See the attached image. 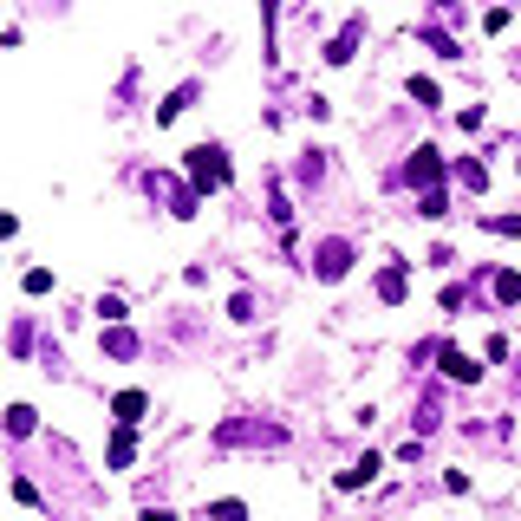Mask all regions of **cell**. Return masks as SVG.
<instances>
[{"label": "cell", "mask_w": 521, "mask_h": 521, "mask_svg": "<svg viewBox=\"0 0 521 521\" xmlns=\"http://www.w3.org/2000/svg\"><path fill=\"white\" fill-rule=\"evenodd\" d=\"M215 444H222V450H281L287 430L261 424V418H229V424H215Z\"/></svg>", "instance_id": "obj_1"}, {"label": "cell", "mask_w": 521, "mask_h": 521, "mask_svg": "<svg viewBox=\"0 0 521 521\" xmlns=\"http://www.w3.org/2000/svg\"><path fill=\"white\" fill-rule=\"evenodd\" d=\"M189 183L196 189H222L229 183V150L222 144H196L189 150Z\"/></svg>", "instance_id": "obj_2"}, {"label": "cell", "mask_w": 521, "mask_h": 521, "mask_svg": "<svg viewBox=\"0 0 521 521\" xmlns=\"http://www.w3.org/2000/svg\"><path fill=\"white\" fill-rule=\"evenodd\" d=\"M352 261H359L352 241H319V248H313V274H319V281H346Z\"/></svg>", "instance_id": "obj_3"}, {"label": "cell", "mask_w": 521, "mask_h": 521, "mask_svg": "<svg viewBox=\"0 0 521 521\" xmlns=\"http://www.w3.org/2000/svg\"><path fill=\"white\" fill-rule=\"evenodd\" d=\"M436 176H444V157H436L430 144H424L418 157L404 163V183H410V189H424V196H430V189H436Z\"/></svg>", "instance_id": "obj_4"}, {"label": "cell", "mask_w": 521, "mask_h": 521, "mask_svg": "<svg viewBox=\"0 0 521 521\" xmlns=\"http://www.w3.org/2000/svg\"><path fill=\"white\" fill-rule=\"evenodd\" d=\"M436 365H444V378H456V385H476L482 365L470 359V352H456V346H436Z\"/></svg>", "instance_id": "obj_5"}, {"label": "cell", "mask_w": 521, "mask_h": 521, "mask_svg": "<svg viewBox=\"0 0 521 521\" xmlns=\"http://www.w3.org/2000/svg\"><path fill=\"white\" fill-rule=\"evenodd\" d=\"M150 196H163V202H170V215H183V222L196 215V189H183V183H170V176H150Z\"/></svg>", "instance_id": "obj_6"}, {"label": "cell", "mask_w": 521, "mask_h": 521, "mask_svg": "<svg viewBox=\"0 0 521 521\" xmlns=\"http://www.w3.org/2000/svg\"><path fill=\"white\" fill-rule=\"evenodd\" d=\"M359 33H365V13H352V20L339 26V33H333V46H326V59H333V66H346L352 52H359Z\"/></svg>", "instance_id": "obj_7"}, {"label": "cell", "mask_w": 521, "mask_h": 521, "mask_svg": "<svg viewBox=\"0 0 521 521\" xmlns=\"http://www.w3.org/2000/svg\"><path fill=\"white\" fill-rule=\"evenodd\" d=\"M404 293H410V267H404V261H391L385 274H378V300H385V307H398Z\"/></svg>", "instance_id": "obj_8"}, {"label": "cell", "mask_w": 521, "mask_h": 521, "mask_svg": "<svg viewBox=\"0 0 521 521\" xmlns=\"http://www.w3.org/2000/svg\"><path fill=\"white\" fill-rule=\"evenodd\" d=\"M418 40H424V46L436 52V59H463V52H456V40H450V33H444L436 20H424V26H418Z\"/></svg>", "instance_id": "obj_9"}, {"label": "cell", "mask_w": 521, "mask_h": 521, "mask_svg": "<svg viewBox=\"0 0 521 521\" xmlns=\"http://www.w3.org/2000/svg\"><path fill=\"white\" fill-rule=\"evenodd\" d=\"M104 456H112V470H130V456H137V430L118 424V436H112V450H104Z\"/></svg>", "instance_id": "obj_10"}, {"label": "cell", "mask_w": 521, "mask_h": 521, "mask_svg": "<svg viewBox=\"0 0 521 521\" xmlns=\"http://www.w3.org/2000/svg\"><path fill=\"white\" fill-rule=\"evenodd\" d=\"M189 104H196V85H176L170 98H163V104H157V124H170V118H183V112H189Z\"/></svg>", "instance_id": "obj_11"}, {"label": "cell", "mask_w": 521, "mask_h": 521, "mask_svg": "<svg viewBox=\"0 0 521 521\" xmlns=\"http://www.w3.org/2000/svg\"><path fill=\"white\" fill-rule=\"evenodd\" d=\"M104 352H112V359H137V333L130 326H112V333H104Z\"/></svg>", "instance_id": "obj_12"}, {"label": "cell", "mask_w": 521, "mask_h": 521, "mask_svg": "<svg viewBox=\"0 0 521 521\" xmlns=\"http://www.w3.org/2000/svg\"><path fill=\"white\" fill-rule=\"evenodd\" d=\"M436 424H444V398H436V391H424V404H418V436H430Z\"/></svg>", "instance_id": "obj_13"}, {"label": "cell", "mask_w": 521, "mask_h": 521, "mask_svg": "<svg viewBox=\"0 0 521 521\" xmlns=\"http://www.w3.org/2000/svg\"><path fill=\"white\" fill-rule=\"evenodd\" d=\"M456 183H463V189L476 196V189H489V170H482L476 157H463V163H456Z\"/></svg>", "instance_id": "obj_14"}, {"label": "cell", "mask_w": 521, "mask_h": 521, "mask_svg": "<svg viewBox=\"0 0 521 521\" xmlns=\"http://www.w3.org/2000/svg\"><path fill=\"white\" fill-rule=\"evenodd\" d=\"M319 176H326V157H319V150H307V157L293 163V183H307V189H313Z\"/></svg>", "instance_id": "obj_15"}, {"label": "cell", "mask_w": 521, "mask_h": 521, "mask_svg": "<svg viewBox=\"0 0 521 521\" xmlns=\"http://www.w3.org/2000/svg\"><path fill=\"white\" fill-rule=\"evenodd\" d=\"M112 410H118V424H137V418H144V391H118Z\"/></svg>", "instance_id": "obj_16"}, {"label": "cell", "mask_w": 521, "mask_h": 521, "mask_svg": "<svg viewBox=\"0 0 521 521\" xmlns=\"http://www.w3.org/2000/svg\"><path fill=\"white\" fill-rule=\"evenodd\" d=\"M378 476V456H365V463H352V470H339V489H365Z\"/></svg>", "instance_id": "obj_17"}, {"label": "cell", "mask_w": 521, "mask_h": 521, "mask_svg": "<svg viewBox=\"0 0 521 521\" xmlns=\"http://www.w3.org/2000/svg\"><path fill=\"white\" fill-rule=\"evenodd\" d=\"M496 300H502V307H521V274H496Z\"/></svg>", "instance_id": "obj_18"}, {"label": "cell", "mask_w": 521, "mask_h": 521, "mask_svg": "<svg viewBox=\"0 0 521 521\" xmlns=\"http://www.w3.org/2000/svg\"><path fill=\"white\" fill-rule=\"evenodd\" d=\"M33 424H40L33 404H13V410H7V430H13V436H33Z\"/></svg>", "instance_id": "obj_19"}, {"label": "cell", "mask_w": 521, "mask_h": 521, "mask_svg": "<svg viewBox=\"0 0 521 521\" xmlns=\"http://www.w3.org/2000/svg\"><path fill=\"white\" fill-rule=\"evenodd\" d=\"M418 215H430V222H444V215H450V196H444V189H430V196L418 202Z\"/></svg>", "instance_id": "obj_20"}, {"label": "cell", "mask_w": 521, "mask_h": 521, "mask_svg": "<svg viewBox=\"0 0 521 521\" xmlns=\"http://www.w3.org/2000/svg\"><path fill=\"white\" fill-rule=\"evenodd\" d=\"M13 352H33V319H13Z\"/></svg>", "instance_id": "obj_21"}, {"label": "cell", "mask_w": 521, "mask_h": 521, "mask_svg": "<svg viewBox=\"0 0 521 521\" xmlns=\"http://www.w3.org/2000/svg\"><path fill=\"white\" fill-rule=\"evenodd\" d=\"M209 515H215V521H248V508H241V502H215Z\"/></svg>", "instance_id": "obj_22"}, {"label": "cell", "mask_w": 521, "mask_h": 521, "mask_svg": "<svg viewBox=\"0 0 521 521\" xmlns=\"http://www.w3.org/2000/svg\"><path fill=\"white\" fill-rule=\"evenodd\" d=\"M489 229H496V235H521V215H489Z\"/></svg>", "instance_id": "obj_23"}, {"label": "cell", "mask_w": 521, "mask_h": 521, "mask_svg": "<svg viewBox=\"0 0 521 521\" xmlns=\"http://www.w3.org/2000/svg\"><path fill=\"white\" fill-rule=\"evenodd\" d=\"M144 521H176V515L170 508H144Z\"/></svg>", "instance_id": "obj_24"}, {"label": "cell", "mask_w": 521, "mask_h": 521, "mask_svg": "<svg viewBox=\"0 0 521 521\" xmlns=\"http://www.w3.org/2000/svg\"><path fill=\"white\" fill-rule=\"evenodd\" d=\"M515 170H521V157H515Z\"/></svg>", "instance_id": "obj_25"}, {"label": "cell", "mask_w": 521, "mask_h": 521, "mask_svg": "<svg viewBox=\"0 0 521 521\" xmlns=\"http://www.w3.org/2000/svg\"><path fill=\"white\" fill-rule=\"evenodd\" d=\"M515 372H521V365H515Z\"/></svg>", "instance_id": "obj_26"}]
</instances>
